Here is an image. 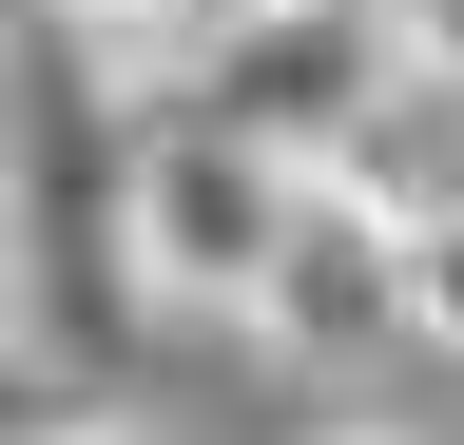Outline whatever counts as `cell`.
I'll return each instance as SVG.
<instances>
[{
  "label": "cell",
  "instance_id": "cell-2",
  "mask_svg": "<svg viewBox=\"0 0 464 445\" xmlns=\"http://www.w3.org/2000/svg\"><path fill=\"white\" fill-rule=\"evenodd\" d=\"M290 194H310L290 155L213 136L194 97H155V117L116 136V291L232 329V310H252V271H271V233H290Z\"/></svg>",
  "mask_w": 464,
  "mask_h": 445
},
{
  "label": "cell",
  "instance_id": "cell-3",
  "mask_svg": "<svg viewBox=\"0 0 464 445\" xmlns=\"http://www.w3.org/2000/svg\"><path fill=\"white\" fill-rule=\"evenodd\" d=\"M310 194H348L387 252H406V233H464V59L387 39V59H368V97H348V117H329V155H310Z\"/></svg>",
  "mask_w": 464,
  "mask_h": 445
},
{
  "label": "cell",
  "instance_id": "cell-7",
  "mask_svg": "<svg viewBox=\"0 0 464 445\" xmlns=\"http://www.w3.org/2000/svg\"><path fill=\"white\" fill-rule=\"evenodd\" d=\"M310 445H445V426H387V407H348V426H310Z\"/></svg>",
  "mask_w": 464,
  "mask_h": 445
},
{
  "label": "cell",
  "instance_id": "cell-6",
  "mask_svg": "<svg viewBox=\"0 0 464 445\" xmlns=\"http://www.w3.org/2000/svg\"><path fill=\"white\" fill-rule=\"evenodd\" d=\"M406 349L464 368V233H406Z\"/></svg>",
  "mask_w": 464,
  "mask_h": 445
},
{
  "label": "cell",
  "instance_id": "cell-1",
  "mask_svg": "<svg viewBox=\"0 0 464 445\" xmlns=\"http://www.w3.org/2000/svg\"><path fill=\"white\" fill-rule=\"evenodd\" d=\"M116 78L58 59V39L0 0V368L20 387H97L136 349V291H116Z\"/></svg>",
  "mask_w": 464,
  "mask_h": 445
},
{
  "label": "cell",
  "instance_id": "cell-4",
  "mask_svg": "<svg viewBox=\"0 0 464 445\" xmlns=\"http://www.w3.org/2000/svg\"><path fill=\"white\" fill-rule=\"evenodd\" d=\"M232 329H252L271 368H387V349H406V252H387L348 194H290V233H271V271H252Z\"/></svg>",
  "mask_w": 464,
  "mask_h": 445
},
{
  "label": "cell",
  "instance_id": "cell-5",
  "mask_svg": "<svg viewBox=\"0 0 464 445\" xmlns=\"http://www.w3.org/2000/svg\"><path fill=\"white\" fill-rule=\"evenodd\" d=\"M20 20L58 39V59H97L116 97H174V78H194L232 20H252V0H20Z\"/></svg>",
  "mask_w": 464,
  "mask_h": 445
}]
</instances>
